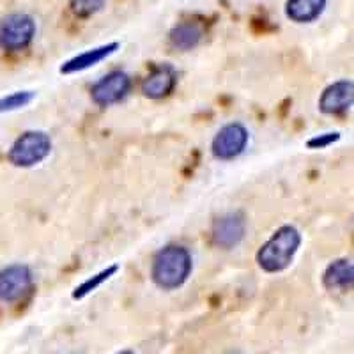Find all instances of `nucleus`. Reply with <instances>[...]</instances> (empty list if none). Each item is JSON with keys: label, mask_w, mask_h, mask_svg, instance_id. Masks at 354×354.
I'll return each mask as SVG.
<instances>
[{"label": "nucleus", "mask_w": 354, "mask_h": 354, "mask_svg": "<svg viewBox=\"0 0 354 354\" xmlns=\"http://www.w3.org/2000/svg\"><path fill=\"white\" fill-rule=\"evenodd\" d=\"M32 287V271L25 264H11L0 271V301H20Z\"/></svg>", "instance_id": "423d86ee"}, {"label": "nucleus", "mask_w": 354, "mask_h": 354, "mask_svg": "<svg viewBox=\"0 0 354 354\" xmlns=\"http://www.w3.org/2000/svg\"><path fill=\"white\" fill-rule=\"evenodd\" d=\"M177 82L176 69L170 64H160L144 78L142 82V94L149 100H161L169 96Z\"/></svg>", "instance_id": "9d476101"}, {"label": "nucleus", "mask_w": 354, "mask_h": 354, "mask_svg": "<svg viewBox=\"0 0 354 354\" xmlns=\"http://www.w3.org/2000/svg\"><path fill=\"white\" fill-rule=\"evenodd\" d=\"M202 37H204V28H202L198 21L192 20L177 24L169 34L170 44H172L174 48L183 50V52L195 48L202 41Z\"/></svg>", "instance_id": "4468645a"}, {"label": "nucleus", "mask_w": 354, "mask_h": 354, "mask_svg": "<svg viewBox=\"0 0 354 354\" xmlns=\"http://www.w3.org/2000/svg\"><path fill=\"white\" fill-rule=\"evenodd\" d=\"M354 268L349 259H337L322 274V286L328 290H346L353 287Z\"/></svg>", "instance_id": "f8f14e48"}, {"label": "nucleus", "mask_w": 354, "mask_h": 354, "mask_svg": "<svg viewBox=\"0 0 354 354\" xmlns=\"http://www.w3.org/2000/svg\"><path fill=\"white\" fill-rule=\"evenodd\" d=\"M115 354H135V353H133V351H129V349H126V351H119V353H115Z\"/></svg>", "instance_id": "6ab92c4d"}, {"label": "nucleus", "mask_w": 354, "mask_h": 354, "mask_svg": "<svg viewBox=\"0 0 354 354\" xmlns=\"http://www.w3.org/2000/svg\"><path fill=\"white\" fill-rule=\"evenodd\" d=\"M105 0H69V9L77 18H91L100 12Z\"/></svg>", "instance_id": "f3484780"}, {"label": "nucleus", "mask_w": 354, "mask_h": 354, "mask_svg": "<svg viewBox=\"0 0 354 354\" xmlns=\"http://www.w3.org/2000/svg\"><path fill=\"white\" fill-rule=\"evenodd\" d=\"M328 0H287L286 15L294 24H312L326 9Z\"/></svg>", "instance_id": "ddd939ff"}, {"label": "nucleus", "mask_w": 354, "mask_h": 354, "mask_svg": "<svg viewBox=\"0 0 354 354\" xmlns=\"http://www.w3.org/2000/svg\"><path fill=\"white\" fill-rule=\"evenodd\" d=\"M34 97H36V93H32V91H18V93L9 94V96L0 100V113L24 109L28 103H32Z\"/></svg>", "instance_id": "dca6fc26"}, {"label": "nucleus", "mask_w": 354, "mask_h": 354, "mask_svg": "<svg viewBox=\"0 0 354 354\" xmlns=\"http://www.w3.org/2000/svg\"><path fill=\"white\" fill-rule=\"evenodd\" d=\"M50 151H52V138L48 137V133L30 129L15 140L8 153V160L18 169H30L46 160Z\"/></svg>", "instance_id": "7ed1b4c3"}, {"label": "nucleus", "mask_w": 354, "mask_h": 354, "mask_svg": "<svg viewBox=\"0 0 354 354\" xmlns=\"http://www.w3.org/2000/svg\"><path fill=\"white\" fill-rule=\"evenodd\" d=\"M119 46H121L119 43H109L101 44L97 48L85 50L80 55H75L73 59L66 61L64 64L61 66V73L62 75H73V73L85 71V69L93 68V66L100 64V62H103L105 59H109L110 55H113V53L119 50Z\"/></svg>", "instance_id": "9b49d317"}, {"label": "nucleus", "mask_w": 354, "mask_h": 354, "mask_svg": "<svg viewBox=\"0 0 354 354\" xmlns=\"http://www.w3.org/2000/svg\"><path fill=\"white\" fill-rule=\"evenodd\" d=\"M338 140H340V133L331 131V133H322V135L310 138V140L306 142V145H308L310 149H326V147H330L331 144H335V142Z\"/></svg>", "instance_id": "a211bd4d"}, {"label": "nucleus", "mask_w": 354, "mask_h": 354, "mask_svg": "<svg viewBox=\"0 0 354 354\" xmlns=\"http://www.w3.org/2000/svg\"><path fill=\"white\" fill-rule=\"evenodd\" d=\"M354 84L351 80H338L328 85L319 100V110L326 115H337L353 106Z\"/></svg>", "instance_id": "1a4fd4ad"}, {"label": "nucleus", "mask_w": 354, "mask_h": 354, "mask_svg": "<svg viewBox=\"0 0 354 354\" xmlns=\"http://www.w3.org/2000/svg\"><path fill=\"white\" fill-rule=\"evenodd\" d=\"M192 268H194V261L188 250L185 246L170 245L154 255L151 277L160 289L174 290L188 280Z\"/></svg>", "instance_id": "f03ea898"}, {"label": "nucleus", "mask_w": 354, "mask_h": 354, "mask_svg": "<svg viewBox=\"0 0 354 354\" xmlns=\"http://www.w3.org/2000/svg\"><path fill=\"white\" fill-rule=\"evenodd\" d=\"M117 271H119V266L112 264V266H109L106 270L100 271V273L94 274V277L87 278V280H85L84 283H80V286H78L77 289H75V292H73V299H84V298H87L88 294L94 292V290H96L97 287H101L105 282H109L110 278H112L113 274L117 273Z\"/></svg>", "instance_id": "2eb2a0df"}, {"label": "nucleus", "mask_w": 354, "mask_h": 354, "mask_svg": "<svg viewBox=\"0 0 354 354\" xmlns=\"http://www.w3.org/2000/svg\"><path fill=\"white\" fill-rule=\"evenodd\" d=\"M36 36V21L27 12H11L0 21V48L20 52L32 43Z\"/></svg>", "instance_id": "20e7f679"}, {"label": "nucleus", "mask_w": 354, "mask_h": 354, "mask_svg": "<svg viewBox=\"0 0 354 354\" xmlns=\"http://www.w3.org/2000/svg\"><path fill=\"white\" fill-rule=\"evenodd\" d=\"M301 246V234L294 225H282L259 248L257 264L266 273H282L292 264Z\"/></svg>", "instance_id": "f257e3e1"}, {"label": "nucleus", "mask_w": 354, "mask_h": 354, "mask_svg": "<svg viewBox=\"0 0 354 354\" xmlns=\"http://www.w3.org/2000/svg\"><path fill=\"white\" fill-rule=\"evenodd\" d=\"M246 144H248V129L239 122H230L214 135L211 151L218 160L229 161L238 158L246 149Z\"/></svg>", "instance_id": "39448f33"}, {"label": "nucleus", "mask_w": 354, "mask_h": 354, "mask_svg": "<svg viewBox=\"0 0 354 354\" xmlns=\"http://www.w3.org/2000/svg\"><path fill=\"white\" fill-rule=\"evenodd\" d=\"M131 88V78L124 71H112L96 82L91 88V97L96 105L110 106L121 101Z\"/></svg>", "instance_id": "0eeeda50"}, {"label": "nucleus", "mask_w": 354, "mask_h": 354, "mask_svg": "<svg viewBox=\"0 0 354 354\" xmlns=\"http://www.w3.org/2000/svg\"><path fill=\"white\" fill-rule=\"evenodd\" d=\"M246 232V221L245 216L238 211L234 213H227L223 216L218 218L213 223V243L220 248H234L236 245L241 243V239L245 238Z\"/></svg>", "instance_id": "6e6552de"}]
</instances>
